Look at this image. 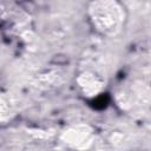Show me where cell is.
Masks as SVG:
<instances>
[{"label":"cell","mask_w":151,"mask_h":151,"mask_svg":"<svg viewBox=\"0 0 151 151\" xmlns=\"http://www.w3.org/2000/svg\"><path fill=\"white\" fill-rule=\"evenodd\" d=\"M87 17L93 29L103 37L119 35L126 25V11L119 0H91Z\"/></svg>","instance_id":"obj_1"},{"label":"cell","mask_w":151,"mask_h":151,"mask_svg":"<svg viewBox=\"0 0 151 151\" xmlns=\"http://www.w3.org/2000/svg\"><path fill=\"white\" fill-rule=\"evenodd\" d=\"M96 140L92 126L83 123L66 127L60 134V142L70 149H88Z\"/></svg>","instance_id":"obj_2"},{"label":"cell","mask_w":151,"mask_h":151,"mask_svg":"<svg viewBox=\"0 0 151 151\" xmlns=\"http://www.w3.org/2000/svg\"><path fill=\"white\" fill-rule=\"evenodd\" d=\"M76 84L84 97L93 98L101 93L105 86V80L99 72L92 68H84L77 74Z\"/></svg>","instance_id":"obj_3"},{"label":"cell","mask_w":151,"mask_h":151,"mask_svg":"<svg viewBox=\"0 0 151 151\" xmlns=\"http://www.w3.org/2000/svg\"><path fill=\"white\" fill-rule=\"evenodd\" d=\"M18 104L7 93H0V123H5L12 119L17 114Z\"/></svg>","instance_id":"obj_4"},{"label":"cell","mask_w":151,"mask_h":151,"mask_svg":"<svg viewBox=\"0 0 151 151\" xmlns=\"http://www.w3.org/2000/svg\"><path fill=\"white\" fill-rule=\"evenodd\" d=\"M1 64H2V57H1V54H0V66H1Z\"/></svg>","instance_id":"obj_5"}]
</instances>
